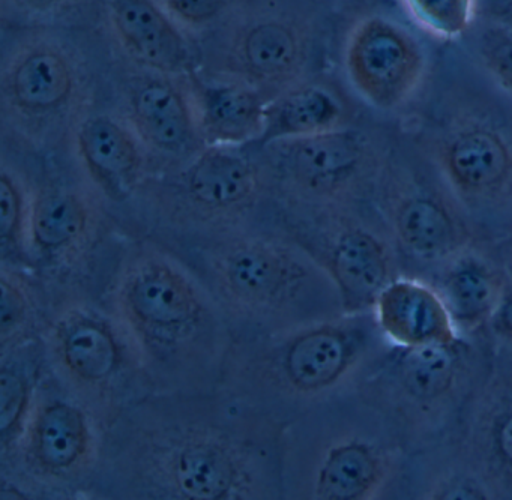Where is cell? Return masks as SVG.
<instances>
[{
  "mask_svg": "<svg viewBox=\"0 0 512 500\" xmlns=\"http://www.w3.org/2000/svg\"><path fill=\"white\" fill-rule=\"evenodd\" d=\"M77 154L98 190L125 202L142 184L148 152L127 121L109 113L83 116L73 131Z\"/></svg>",
  "mask_w": 512,
  "mask_h": 500,
  "instance_id": "7c38bea8",
  "label": "cell"
},
{
  "mask_svg": "<svg viewBox=\"0 0 512 500\" xmlns=\"http://www.w3.org/2000/svg\"><path fill=\"white\" fill-rule=\"evenodd\" d=\"M463 370V352L454 343L404 347L395 362V376L413 400L433 401L448 394Z\"/></svg>",
  "mask_w": 512,
  "mask_h": 500,
  "instance_id": "cb8c5ba5",
  "label": "cell"
},
{
  "mask_svg": "<svg viewBox=\"0 0 512 500\" xmlns=\"http://www.w3.org/2000/svg\"><path fill=\"white\" fill-rule=\"evenodd\" d=\"M239 148L206 146L184 164L176 181L191 209L208 217H232L256 203L265 166Z\"/></svg>",
  "mask_w": 512,
  "mask_h": 500,
  "instance_id": "8fae6325",
  "label": "cell"
},
{
  "mask_svg": "<svg viewBox=\"0 0 512 500\" xmlns=\"http://www.w3.org/2000/svg\"><path fill=\"white\" fill-rule=\"evenodd\" d=\"M413 19L434 37L457 40L475 17V0H403Z\"/></svg>",
  "mask_w": 512,
  "mask_h": 500,
  "instance_id": "484cf974",
  "label": "cell"
},
{
  "mask_svg": "<svg viewBox=\"0 0 512 500\" xmlns=\"http://www.w3.org/2000/svg\"><path fill=\"white\" fill-rule=\"evenodd\" d=\"M502 23L512 28V0L502 8Z\"/></svg>",
  "mask_w": 512,
  "mask_h": 500,
  "instance_id": "e575fe53",
  "label": "cell"
},
{
  "mask_svg": "<svg viewBox=\"0 0 512 500\" xmlns=\"http://www.w3.org/2000/svg\"><path fill=\"white\" fill-rule=\"evenodd\" d=\"M437 499H485L484 490L470 481L451 482L440 488Z\"/></svg>",
  "mask_w": 512,
  "mask_h": 500,
  "instance_id": "836d02e7",
  "label": "cell"
},
{
  "mask_svg": "<svg viewBox=\"0 0 512 500\" xmlns=\"http://www.w3.org/2000/svg\"><path fill=\"white\" fill-rule=\"evenodd\" d=\"M436 161L458 194L491 200L512 182V146L502 131L484 121H463L436 143Z\"/></svg>",
  "mask_w": 512,
  "mask_h": 500,
  "instance_id": "30bf717a",
  "label": "cell"
},
{
  "mask_svg": "<svg viewBox=\"0 0 512 500\" xmlns=\"http://www.w3.org/2000/svg\"><path fill=\"white\" fill-rule=\"evenodd\" d=\"M188 35L208 37L223 26L245 0H157Z\"/></svg>",
  "mask_w": 512,
  "mask_h": 500,
  "instance_id": "83f0119b",
  "label": "cell"
},
{
  "mask_svg": "<svg viewBox=\"0 0 512 500\" xmlns=\"http://www.w3.org/2000/svg\"><path fill=\"white\" fill-rule=\"evenodd\" d=\"M206 38L200 73L245 83L272 100L310 77L319 31L295 0H245Z\"/></svg>",
  "mask_w": 512,
  "mask_h": 500,
  "instance_id": "6da1fadb",
  "label": "cell"
},
{
  "mask_svg": "<svg viewBox=\"0 0 512 500\" xmlns=\"http://www.w3.org/2000/svg\"><path fill=\"white\" fill-rule=\"evenodd\" d=\"M364 338L358 329L320 325L293 337L280 358L284 382L302 394L325 391L350 370L361 355Z\"/></svg>",
  "mask_w": 512,
  "mask_h": 500,
  "instance_id": "9a60e30c",
  "label": "cell"
},
{
  "mask_svg": "<svg viewBox=\"0 0 512 500\" xmlns=\"http://www.w3.org/2000/svg\"><path fill=\"white\" fill-rule=\"evenodd\" d=\"M94 226L91 203L74 188L44 185L32 199L29 244L43 259L53 262L79 253Z\"/></svg>",
  "mask_w": 512,
  "mask_h": 500,
  "instance_id": "d6986e66",
  "label": "cell"
},
{
  "mask_svg": "<svg viewBox=\"0 0 512 500\" xmlns=\"http://www.w3.org/2000/svg\"><path fill=\"white\" fill-rule=\"evenodd\" d=\"M344 70L355 91L374 109L406 106L424 82L427 58L419 41L389 17L359 20L344 47Z\"/></svg>",
  "mask_w": 512,
  "mask_h": 500,
  "instance_id": "5b68a950",
  "label": "cell"
},
{
  "mask_svg": "<svg viewBox=\"0 0 512 500\" xmlns=\"http://www.w3.org/2000/svg\"><path fill=\"white\" fill-rule=\"evenodd\" d=\"M107 19L122 52L140 70L182 77L199 71L190 37L157 0H107Z\"/></svg>",
  "mask_w": 512,
  "mask_h": 500,
  "instance_id": "9c48e42d",
  "label": "cell"
},
{
  "mask_svg": "<svg viewBox=\"0 0 512 500\" xmlns=\"http://www.w3.org/2000/svg\"><path fill=\"white\" fill-rule=\"evenodd\" d=\"M82 0H2V10L11 11L16 19L43 22L61 16Z\"/></svg>",
  "mask_w": 512,
  "mask_h": 500,
  "instance_id": "4dcf8cb0",
  "label": "cell"
},
{
  "mask_svg": "<svg viewBox=\"0 0 512 500\" xmlns=\"http://www.w3.org/2000/svg\"><path fill=\"white\" fill-rule=\"evenodd\" d=\"M116 302L142 349L161 364L194 358L209 343L214 317L202 290L160 251H142L125 265Z\"/></svg>",
  "mask_w": 512,
  "mask_h": 500,
  "instance_id": "3957f363",
  "label": "cell"
},
{
  "mask_svg": "<svg viewBox=\"0 0 512 500\" xmlns=\"http://www.w3.org/2000/svg\"><path fill=\"white\" fill-rule=\"evenodd\" d=\"M494 331L502 337L512 341V289L505 290L493 317H491Z\"/></svg>",
  "mask_w": 512,
  "mask_h": 500,
  "instance_id": "d6a6232c",
  "label": "cell"
},
{
  "mask_svg": "<svg viewBox=\"0 0 512 500\" xmlns=\"http://www.w3.org/2000/svg\"><path fill=\"white\" fill-rule=\"evenodd\" d=\"M262 148L263 166L284 187L310 202H338L361 193L379 169L370 134L344 127L278 140Z\"/></svg>",
  "mask_w": 512,
  "mask_h": 500,
  "instance_id": "277c9868",
  "label": "cell"
},
{
  "mask_svg": "<svg viewBox=\"0 0 512 500\" xmlns=\"http://www.w3.org/2000/svg\"><path fill=\"white\" fill-rule=\"evenodd\" d=\"M211 268L221 292L251 311L280 310L296 301L311 281L304 257L266 236L224 242L212 256Z\"/></svg>",
  "mask_w": 512,
  "mask_h": 500,
  "instance_id": "8992f818",
  "label": "cell"
},
{
  "mask_svg": "<svg viewBox=\"0 0 512 500\" xmlns=\"http://www.w3.org/2000/svg\"><path fill=\"white\" fill-rule=\"evenodd\" d=\"M391 224L401 247L421 260H442L457 253L467 233L460 218L443 200L424 190L397 197Z\"/></svg>",
  "mask_w": 512,
  "mask_h": 500,
  "instance_id": "44dd1931",
  "label": "cell"
},
{
  "mask_svg": "<svg viewBox=\"0 0 512 500\" xmlns=\"http://www.w3.org/2000/svg\"><path fill=\"white\" fill-rule=\"evenodd\" d=\"M488 442L496 463L512 472V406L494 416Z\"/></svg>",
  "mask_w": 512,
  "mask_h": 500,
  "instance_id": "1f68e13d",
  "label": "cell"
},
{
  "mask_svg": "<svg viewBox=\"0 0 512 500\" xmlns=\"http://www.w3.org/2000/svg\"><path fill=\"white\" fill-rule=\"evenodd\" d=\"M479 55L485 70L512 95V28L499 23L485 29L479 41Z\"/></svg>",
  "mask_w": 512,
  "mask_h": 500,
  "instance_id": "f1b7e54d",
  "label": "cell"
},
{
  "mask_svg": "<svg viewBox=\"0 0 512 500\" xmlns=\"http://www.w3.org/2000/svg\"><path fill=\"white\" fill-rule=\"evenodd\" d=\"M188 77L143 71L128 82L127 122L152 157L187 164L206 148Z\"/></svg>",
  "mask_w": 512,
  "mask_h": 500,
  "instance_id": "ba28073f",
  "label": "cell"
},
{
  "mask_svg": "<svg viewBox=\"0 0 512 500\" xmlns=\"http://www.w3.org/2000/svg\"><path fill=\"white\" fill-rule=\"evenodd\" d=\"M25 445L26 460L38 475L61 479L73 476L91 455L88 416L68 401H46L29 422Z\"/></svg>",
  "mask_w": 512,
  "mask_h": 500,
  "instance_id": "2e32d148",
  "label": "cell"
},
{
  "mask_svg": "<svg viewBox=\"0 0 512 500\" xmlns=\"http://www.w3.org/2000/svg\"><path fill=\"white\" fill-rule=\"evenodd\" d=\"M377 320L403 347L454 343V320L436 290L412 280H392L376 302Z\"/></svg>",
  "mask_w": 512,
  "mask_h": 500,
  "instance_id": "e0dca14e",
  "label": "cell"
},
{
  "mask_svg": "<svg viewBox=\"0 0 512 500\" xmlns=\"http://www.w3.org/2000/svg\"><path fill=\"white\" fill-rule=\"evenodd\" d=\"M385 463L365 442L341 443L326 454L316 481L317 499L364 500L379 490Z\"/></svg>",
  "mask_w": 512,
  "mask_h": 500,
  "instance_id": "603a6c76",
  "label": "cell"
},
{
  "mask_svg": "<svg viewBox=\"0 0 512 500\" xmlns=\"http://www.w3.org/2000/svg\"><path fill=\"white\" fill-rule=\"evenodd\" d=\"M155 484L187 500H229L250 496L247 457L232 440L209 431H187L163 442L152 454Z\"/></svg>",
  "mask_w": 512,
  "mask_h": 500,
  "instance_id": "52a82bcc",
  "label": "cell"
},
{
  "mask_svg": "<svg viewBox=\"0 0 512 500\" xmlns=\"http://www.w3.org/2000/svg\"><path fill=\"white\" fill-rule=\"evenodd\" d=\"M349 127V109L332 86L308 79L272 98L257 145L316 136Z\"/></svg>",
  "mask_w": 512,
  "mask_h": 500,
  "instance_id": "ffe728a7",
  "label": "cell"
},
{
  "mask_svg": "<svg viewBox=\"0 0 512 500\" xmlns=\"http://www.w3.org/2000/svg\"><path fill=\"white\" fill-rule=\"evenodd\" d=\"M31 205L26 191L16 173L2 167L0 175V238L4 260L11 262L23 259L29 244Z\"/></svg>",
  "mask_w": 512,
  "mask_h": 500,
  "instance_id": "d4e9b609",
  "label": "cell"
},
{
  "mask_svg": "<svg viewBox=\"0 0 512 500\" xmlns=\"http://www.w3.org/2000/svg\"><path fill=\"white\" fill-rule=\"evenodd\" d=\"M200 134L206 146H245L257 143L265 130L271 98L235 80L215 79L200 71L188 77Z\"/></svg>",
  "mask_w": 512,
  "mask_h": 500,
  "instance_id": "5bb4252c",
  "label": "cell"
},
{
  "mask_svg": "<svg viewBox=\"0 0 512 500\" xmlns=\"http://www.w3.org/2000/svg\"><path fill=\"white\" fill-rule=\"evenodd\" d=\"M55 349L65 371L83 385H106L124 364V349L115 329L92 311L73 310L59 320Z\"/></svg>",
  "mask_w": 512,
  "mask_h": 500,
  "instance_id": "ac0fdd59",
  "label": "cell"
},
{
  "mask_svg": "<svg viewBox=\"0 0 512 500\" xmlns=\"http://www.w3.org/2000/svg\"><path fill=\"white\" fill-rule=\"evenodd\" d=\"M323 266L347 313L376 307L380 293L392 281L388 248L371 230L356 224L343 223L329 236Z\"/></svg>",
  "mask_w": 512,
  "mask_h": 500,
  "instance_id": "4fadbf2b",
  "label": "cell"
},
{
  "mask_svg": "<svg viewBox=\"0 0 512 500\" xmlns=\"http://www.w3.org/2000/svg\"><path fill=\"white\" fill-rule=\"evenodd\" d=\"M2 310H0V325H2V340L7 343L8 337L16 334L25 323L28 314V298L22 281L11 272L4 269L2 274Z\"/></svg>",
  "mask_w": 512,
  "mask_h": 500,
  "instance_id": "f546056e",
  "label": "cell"
},
{
  "mask_svg": "<svg viewBox=\"0 0 512 500\" xmlns=\"http://www.w3.org/2000/svg\"><path fill=\"white\" fill-rule=\"evenodd\" d=\"M440 293L452 320L464 328H475L493 317L505 289L490 263L464 254L443 272Z\"/></svg>",
  "mask_w": 512,
  "mask_h": 500,
  "instance_id": "7402d4cb",
  "label": "cell"
},
{
  "mask_svg": "<svg viewBox=\"0 0 512 500\" xmlns=\"http://www.w3.org/2000/svg\"><path fill=\"white\" fill-rule=\"evenodd\" d=\"M31 401V382L17 364H2L0 371V434L4 451L23 433Z\"/></svg>",
  "mask_w": 512,
  "mask_h": 500,
  "instance_id": "4316f807",
  "label": "cell"
},
{
  "mask_svg": "<svg viewBox=\"0 0 512 500\" xmlns=\"http://www.w3.org/2000/svg\"><path fill=\"white\" fill-rule=\"evenodd\" d=\"M92 85L79 50L53 32L23 35L5 53L0 73L2 128L14 139L44 146L88 115Z\"/></svg>",
  "mask_w": 512,
  "mask_h": 500,
  "instance_id": "7a4b0ae2",
  "label": "cell"
}]
</instances>
